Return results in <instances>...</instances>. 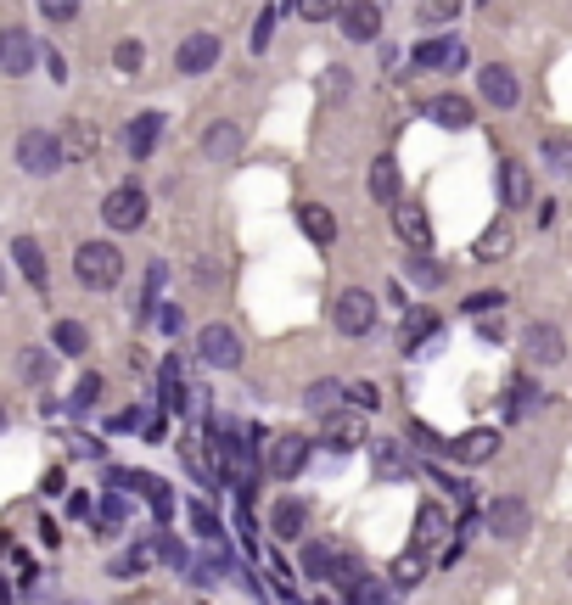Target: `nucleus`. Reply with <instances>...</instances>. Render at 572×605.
Returning <instances> with one entry per match:
<instances>
[{
    "instance_id": "f257e3e1",
    "label": "nucleus",
    "mask_w": 572,
    "mask_h": 605,
    "mask_svg": "<svg viewBox=\"0 0 572 605\" xmlns=\"http://www.w3.org/2000/svg\"><path fill=\"white\" fill-rule=\"evenodd\" d=\"M73 275H79V286H90V292H113V286L124 281V253H118L113 241H85V247L73 253Z\"/></svg>"
},
{
    "instance_id": "f03ea898",
    "label": "nucleus",
    "mask_w": 572,
    "mask_h": 605,
    "mask_svg": "<svg viewBox=\"0 0 572 605\" xmlns=\"http://www.w3.org/2000/svg\"><path fill=\"white\" fill-rule=\"evenodd\" d=\"M17 169L45 180V174L68 169V152H62V135H45V129H23L17 135Z\"/></svg>"
},
{
    "instance_id": "7ed1b4c3",
    "label": "nucleus",
    "mask_w": 572,
    "mask_h": 605,
    "mask_svg": "<svg viewBox=\"0 0 572 605\" xmlns=\"http://www.w3.org/2000/svg\"><path fill=\"white\" fill-rule=\"evenodd\" d=\"M146 213H152V202H146V191L135 180L113 185V191L101 197V219H107V230H141Z\"/></svg>"
},
{
    "instance_id": "20e7f679",
    "label": "nucleus",
    "mask_w": 572,
    "mask_h": 605,
    "mask_svg": "<svg viewBox=\"0 0 572 605\" xmlns=\"http://www.w3.org/2000/svg\"><path fill=\"white\" fill-rule=\"evenodd\" d=\"M331 325H337L343 337H365L376 325V297L365 292V286H343L337 303H331Z\"/></svg>"
},
{
    "instance_id": "39448f33",
    "label": "nucleus",
    "mask_w": 572,
    "mask_h": 605,
    "mask_svg": "<svg viewBox=\"0 0 572 605\" xmlns=\"http://www.w3.org/2000/svg\"><path fill=\"white\" fill-rule=\"evenodd\" d=\"M483 527L494 538H505V544H516V538L533 527V510H528V499H516V493H500V499H488L483 505Z\"/></svg>"
},
{
    "instance_id": "423d86ee",
    "label": "nucleus",
    "mask_w": 572,
    "mask_h": 605,
    "mask_svg": "<svg viewBox=\"0 0 572 605\" xmlns=\"http://www.w3.org/2000/svg\"><path fill=\"white\" fill-rule=\"evenodd\" d=\"M264 465H270L275 482H292L303 465H309V437H303V432H275V437H264Z\"/></svg>"
},
{
    "instance_id": "0eeeda50",
    "label": "nucleus",
    "mask_w": 572,
    "mask_h": 605,
    "mask_svg": "<svg viewBox=\"0 0 572 605\" xmlns=\"http://www.w3.org/2000/svg\"><path fill=\"white\" fill-rule=\"evenodd\" d=\"M107 482H113L118 493H141L158 521H169V516H174V493L163 488V482L152 477V471H118V465H113V471H107Z\"/></svg>"
},
{
    "instance_id": "6e6552de",
    "label": "nucleus",
    "mask_w": 572,
    "mask_h": 605,
    "mask_svg": "<svg viewBox=\"0 0 572 605\" xmlns=\"http://www.w3.org/2000/svg\"><path fill=\"white\" fill-rule=\"evenodd\" d=\"M197 353L208 370H236L242 365V337L230 331V325H202L197 331Z\"/></svg>"
},
{
    "instance_id": "1a4fd4ad",
    "label": "nucleus",
    "mask_w": 572,
    "mask_h": 605,
    "mask_svg": "<svg viewBox=\"0 0 572 605\" xmlns=\"http://www.w3.org/2000/svg\"><path fill=\"white\" fill-rule=\"evenodd\" d=\"M214 62H219V34H208V29L186 34V40L174 45V73H180V79H197V73H208Z\"/></svg>"
},
{
    "instance_id": "9d476101",
    "label": "nucleus",
    "mask_w": 572,
    "mask_h": 605,
    "mask_svg": "<svg viewBox=\"0 0 572 605\" xmlns=\"http://www.w3.org/2000/svg\"><path fill=\"white\" fill-rule=\"evenodd\" d=\"M522 353H528V365H539V370H556L561 359H567V337H561V325H550V320H533V325H528V337H522Z\"/></svg>"
},
{
    "instance_id": "9b49d317",
    "label": "nucleus",
    "mask_w": 572,
    "mask_h": 605,
    "mask_svg": "<svg viewBox=\"0 0 572 605\" xmlns=\"http://www.w3.org/2000/svg\"><path fill=\"white\" fill-rule=\"evenodd\" d=\"M40 57H45V51L34 45L29 29H6V34H0V73H6V79H23Z\"/></svg>"
},
{
    "instance_id": "f8f14e48",
    "label": "nucleus",
    "mask_w": 572,
    "mask_h": 605,
    "mask_svg": "<svg viewBox=\"0 0 572 605\" xmlns=\"http://www.w3.org/2000/svg\"><path fill=\"white\" fill-rule=\"evenodd\" d=\"M12 264H17V275L34 286V292H51V264H45V247L34 236H12Z\"/></svg>"
},
{
    "instance_id": "ddd939ff",
    "label": "nucleus",
    "mask_w": 572,
    "mask_h": 605,
    "mask_svg": "<svg viewBox=\"0 0 572 605\" xmlns=\"http://www.w3.org/2000/svg\"><path fill=\"white\" fill-rule=\"evenodd\" d=\"M477 90H483V101L500 107V113H511L516 101H522V85H516V73L505 68V62H488V68L477 73Z\"/></svg>"
},
{
    "instance_id": "4468645a",
    "label": "nucleus",
    "mask_w": 572,
    "mask_h": 605,
    "mask_svg": "<svg viewBox=\"0 0 572 605\" xmlns=\"http://www.w3.org/2000/svg\"><path fill=\"white\" fill-rule=\"evenodd\" d=\"M415 68L460 73V68H466V45H460V40H444V34H432V40H421V45H415Z\"/></svg>"
},
{
    "instance_id": "2eb2a0df",
    "label": "nucleus",
    "mask_w": 572,
    "mask_h": 605,
    "mask_svg": "<svg viewBox=\"0 0 572 605\" xmlns=\"http://www.w3.org/2000/svg\"><path fill=\"white\" fill-rule=\"evenodd\" d=\"M393 230H399V241L410 253H432V219L421 213V202H399L393 208Z\"/></svg>"
},
{
    "instance_id": "dca6fc26",
    "label": "nucleus",
    "mask_w": 572,
    "mask_h": 605,
    "mask_svg": "<svg viewBox=\"0 0 572 605\" xmlns=\"http://www.w3.org/2000/svg\"><path fill=\"white\" fill-rule=\"evenodd\" d=\"M494 449H500V432H494V426H472V432L449 437V460H460V465L494 460Z\"/></svg>"
},
{
    "instance_id": "f3484780",
    "label": "nucleus",
    "mask_w": 572,
    "mask_h": 605,
    "mask_svg": "<svg viewBox=\"0 0 572 605\" xmlns=\"http://www.w3.org/2000/svg\"><path fill=\"white\" fill-rule=\"evenodd\" d=\"M320 437H326V449H337V454L365 449V443H371V432H365V421H359V409H354V415H337V409H331L326 426H320Z\"/></svg>"
},
{
    "instance_id": "a211bd4d",
    "label": "nucleus",
    "mask_w": 572,
    "mask_h": 605,
    "mask_svg": "<svg viewBox=\"0 0 572 605\" xmlns=\"http://www.w3.org/2000/svg\"><path fill=\"white\" fill-rule=\"evenodd\" d=\"M158 393H163V409H180L186 415L191 404H202V387H191L186 381V370H180V359H163V370H158Z\"/></svg>"
},
{
    "instance_id": "6ab92c4d",
    "label": "nucleus",
    "mask_w": 572,
    "mask_h": 605,
    "mask_svg": "<svg viewBox=\"0 0 572 605\" xmlns=\"http://www.w3.org/2000/svg\"><path fill=\"white\" fill-rule=\"evenodd\" d=\"M421 113H427L438 129H472V118H477L472 101L455 96V90H444V96H427V101H421Z\"/></svg>"
},
{
    "instance_id": "aec40b11",
    "label": "nucleus",
    "mask_w": 572,
    "mask_h": 605,
    "mask_svg": "<svg viewBox=\"0 0 572 605\" xmlns=\"http://www.w3.org/2000/svg\"><path fill=\"white\" fill-rule=\"evenodd\" d=\"M242 124H230V118H219V124H208V135H202V157L208 163H236L242 157Z\"/></svg>"
},
{
    "instance_id": "412c9836",
    "label": "nucleus",
    "mask_w": 572,
    "mask_h": 605,
    "mask_svg": "<svg viewBox=\"0 0 572 605\" xmlns=\"http://www.w3.org/2000/svg\"><path fill=\"white\" fill-rule=\"evenodd\" d=\"M298 566H303V577H315V583H337V566H343V549H337V544H326V538H315V544H303Z\"/></svg>"
},
{
    "instance_id": "4be33fe9",
    "label": "nucleus",
    "mask_w": 572,
    "mask_h": 605,
    "mask_svg": "<svg viewBox=\"0 0 572 605\" xmlns=\"http://www.w3.org/2000/svg\"><path fill=\"white\" fill-rule=\"evenodd\" d=\"M371 465H376V482H404L415 471L410 454H404L393 437H371Z\"/></svg>"
},
{
    "instance_id": "5701e85b",
    "label": "nucleus",
    "mask_w": 572,
    "mask_h": 605,
    "mask_svg": "<svg viewBox=\"0 0 572 605\" xmlns=\"http://www.w3.org/2000/svg\"><path fill=\"white\" fill-rule=\"evenodd\" d=\"M343 34L354 45H371L376 34H382V6H371V0H354V6H343Z\"/></svg>"
},
{
    "instance_id": "b1692460",
    "label": "nucleus",
    "mask_w": 572,
    "mask_h": 605,
    "mask_svg": "<svg viewBox=\"0 0 572 605\" xmlns=\"http://www.w3.org/2000/svg\"><path fill=\"white\" fill-rule=\"evenodd\" d=\"M158 141H163V113H141V118H129V129H124L129 157H152V152H158Z\"/></svg>"
},
{
    "instance_id": "393cba45",
    "label": "nucleus",
    "mask_w": 572,
    "mask_h": 605,
    "mask_svg": "<svg viewBox=\"0 0 572 605\" xmlns=\"http://www.w3.org/2000/svg\"><path fill=\"white\" fill-rule=\"evenodd\" d=\"M511 247H516V230L505 225V219H494V225L477 236L472 258H477V264H500V258H511Z\"/></svg>"
},
{
    "instance_id": "a878e982",
    "label": "nucleus",
    "mask_w": 572,
    "mask_h": 605,
    "mask_svg": "<svg viewBox=\"0 0 572 605\" xmlns=\"http://www.w3.org/2000/svg\"><path fill=\"white\" fill-rule=\"evenodd\" d=\"M432 337H438V314H427V309H410V314H404V331H399L404 353H427Z\"/></svg>"
},
{
    "instance_id": "bb28decb",
    "label": "nucleus",
    "mask_w": 572,
    "mask_h": 605,
    "mask_svg": "<svg viewBox=\"0 0 572 605\" xmlns=\"http://www.w3.org/2000/svg\"><path fill=\"white\" fill-rule=\"evenodd\" d=\"M303 527H309V505H303V499H275L270 533L275 538H303Z\"/></svg>"
},
{
    "instance_id": "cd10ccee",
    "label": "nucleus",
    "mask_w": 572,
    "mask_h": 605,
    "mask_svg": "<svg viewBox=\"0 0 572 605\" xmlns=\"http://www.w3.org/2000/svg\"><path fill=\"white\" fill-rule=\"evenodd\" d=\"M101 135L96 124H85V118H68V129H62V152H68V163H85V157H96Z\"/></svg>"
},
{
    "instance_id": "c85d7f7f",
    "label": "nucleus",
    "mask_w": 572,
    "mask_h": 605,
    "mask_svg": "<svg viewBox=\"0 0 572 605\" xmlns=\"http://www.w3.org/2000/svg\"><path fill=\"white\" fill-rule=\"evenodd\" d=\"M298 225H303V236L315 241V247H331V241H337V219H331V208H320V202H303Z\"/></svg>"
},
{
    "instance_id": "c756f323",
    "label": "nucleus",
    "mask_w": 572,
    "mask_h": 605,
    "mask_svg": "<svg viewBox=\"0 0 572 605\" xmlns=\"http://www.w3.org/2000/svg\"><path fill=\"white\" fill-rule=\"evenodd\" d=\"M500 197H505V208H528L533 202V180L522 163H500Z\"/></svg>"
},
{
    "instance_id": "7c9ffc66",
    "label": "nucleus",
    "mask_w": 572,
    "mask_h": 605,
    "mask_svg": "<svg viewBox=\"0 0 572 605\" xmlns=\"http://www.w3.org/2000/svg\"><path fill=\"white\" fill-rule=\"evenodd\" d=\"M539 163L556 180H572V135H544L539 141Z\"/></svg>"
},
{
    "instance_id": "2f4dec72",
    "label": "nucleus",
    "mask_w": 572,
    "mask_h": 605,
    "mask_svg": "<svg viewBox=\"0 0 572 605\" xmlns=\"http://www.w3.org/2000/svg\"><path fill=\"white\" fill-rule=\"evenodd\" d=\"M533 404H539V387H533V376H511V387H505V421H528Z\"/></svg>"
},
{
    "instance_id": "473e14b6",
    "label": "nucleus",
    "mask_w": 572,
    "mask_h": 605,
    "mask_svg": "<svg viewBox=\"0 0 572 605\" xmlns=\"http://www.w3.org/2000/svg\"><path fill=\"white\" fill-rule=\"evenodd\" d=\"M371 197L387 202V208H399V163L393 157H376L371 163Z\"/></svg>"
},
{
    "instance_id": "72a5a7b5",
    "label": "nucleus",
    "mask_w": 572,
    "mask_h": 605,
    "mask_svg": "<svg viewBox=\"0 0 572 605\" xmlns=\"http://www.w3.org/2000/svg\"><path fill=\"white\" fill-rule=\"evenodd\" d=\"M51 370H57V353H45V348H23V353H17V376L29 381V387H45Z\"/></svg>"
},
{
    "instance_id": "f704fd0d",
    "label": "nucleus",
    "mask_w": 572,
    "mask_h": 605,
    "mask_svg": "<svg viewBox=\"0 0 572 605\" xmlns=\"http://www.w3.org/2000/svg\"><path fill=\"white\" fill-rule=\"evenodd\" d=\"M51 348H57L62 359H79V353H90V331L79 320H57V331H51Z\"/></svg>"
},
{
    "instance_id": "c9c22d12",
    "label": "nucleus",
    "mask_w": 572,
    "mask_h": 605,
    "mask_svg": "<svg viewBox=\"0 0 572 605\" xmlns=\"http://www.w3.org/2000/svg\"><path fill=\"white\" fill-rule=\"evenodd\" d=\"M421 577H427V544H410L399 561H393V583H399V589H415Z\"/></svg>"
},
{
    "instance_id": "e433bc0d",
    "label": "nucleus",
    "mask_w": 572,
    "mask_h": 605,
    "mask_svg": "<svg viewBox=\"0 0 572 605\" xmlns=\"http://www.w3.org/2000/svg\"><path fill=\"white\" fill-rule=\"evenodd\" d=\"M337 398H348V387H343V381H331V376H320V381H309L303 404L320 409V415H331V409H337Z\"/></svg>"
},
{
    "instance_id": "4c0bfd02",
    "label": "nucleus",
    "mask_w": 572,
    "mask_h": 605,
    "mask_svg": "<svg viewBox=\"0 0 572 605\" xmlns=\"http://www.w3.org/2000/svg\"><path fill=\"white\" fill-rule=\"evenodd\" d=\"M124 521H129L124 493H113V499H101V505H96V533H101V538H113L118 527H124Z\"/></svg>"
},
{
    "instance_id": "58836bf2",
    "label": "nucleus",
    "mask_w": 572,
    "mask_h": 605,
    "mask_svg": "<svg viewBox=\"0 0 572 605\" xmlns=\"http://www.w3.org/2000/svg\"><path fill=\"white\" fill-rule=\"evenodd\" d=\"M444 505H432V499H427V505H421V510H415V544H432V538H438V533H444Z\"/></svg>"
},
{
    "instance_id": "ea45409f",
    "label": "nucleus",
    "mask_w": 572,
    "mask_h": 605,
    "mask_svg": "<svg viewBox=\"0 0 572 605\" xmlns=\"http://www.w3.org/2000/svg\"><path fill=\"white\" fill-rule=\"evenodd\" d=\"M146 566H152V544H135V549H124L107 572H113V577H141Z\"/></svg>"
},
{
    "instance_id": "a19ab883",
    "label": "nucleus",
    "mask_w": 572,
    "mask_h": 605,
    "mask_svg": "<svg viewBox=\"0 0 572 605\" xmlns=\"http://www.w3.org/2000/svg\"><path fill=\"white\" fill-rule=\"evenodd\" d=\"M113 68L118 73H141L146 68V45L141 40H118L113 45Z\"/></svg>"
},
{
    "instance_id": "79ce46f5",
    "label": "nucleus",
    "mask_w": 572,
    "mask_h": 605,
    "mask_svg": "<svg viewBox=\"0 0 572 605\" xmlns=\"http://www.w3.org/2000/svg\"><path fill=\"white\" fill-rule=\"evenodd\" d=\"M348 605H393V594H387L376 577H359L354 589H348Z\"/></svg>"
},
{
    "instance_id": "37998d69",
    "label": "nucleus",
    "mask_w": 572,
    "mask_h": 605,
    "mask_svg": "<svg viewBox=\"0 0 572 605\" xmlns=\"http://www.w3.org/2000/svg\"><path fill=\"white\" fill-rule=\"evenodd\" d=\"M152 421H158V415L146 404H129L124 415H113V432H152Z\"/></svg>"
},
{
    "instance_id": "c03bdc74",
    "label": "nucleus",
    "mask_w": 572,
    "mask_h": 605,
    "mask_svg": "<svg viewBox=\"0 0 572 605\" xmlns=\"http://www.w3.org/2000/svg\"><path fill=\"white\" fill-rule=\"evenodd\" d=\"M404 269H410V281H415V286H438V281H444V269L432 264L427 253H410V258H404Z\"/></svg>"
},
{
    "instance_id": "a18cd8bd",
    "label": "nucleus",
    "mask_w": 572,
    "mask_h": 605,
    "mask_svg": "<svg viewBox=\"0 0 572 605\" xmlns=\"http://www.w3.org/2000/svg\"><path fill=\"white\" fill-rule=\"evenodd\" d=\"M303 23H326V17H343V0H292Z\"/></svg>"
},
{
    "instance_id": "49530a36",
    "label": "nucleus",
    "mask_w": 572,
    "mask_h": 605,
    "mask_svg": "<svg viewBox=\"0 0 572 605\" xmlns=\"http://www.w3.org/2000/svg\"><path fill=\"white\" fill-rule=\"evenodd\" d=\"M101 387H107V381H101L96 370H85V376H79V387H73V409H96L101 404Z\"/></svg>"
},
{
    "instance_id": "de8ad7c7",
    "label": "nucleus",
    "mask_w": 572,
    "mask_h": 605,
    "mask_svg": "<svg viewBox=\"0 0 572 605\" xmlns=\"http://www.w3.org/2000/svg\"><path fill=\"white\" fill-rule=\"evenodd\" d=\"M191 527H197V538H208V544H219V538H225V527H219V516H214V510H208V505H202V499H197V505H191Z\"/></svg>"
},
{
    "instance_id": "09e8293b",
    "label": "nucleus",
    "mask_w": 572,
    "mask_h": 605,
    "mask_svg": "<svg viewBox=\"0 0 572 605\" xmlns=\"http://www.w3.org/2000/svg\"><path fill=\"white\" fill-rule=\"evenodd\" d=\"M460 17V0H421V23L438 29V23H455Z\"/></svg>"
},
{
    "instance_id": "8fccbe9b",
    "label": "nucleus",
    "mask_w": 572,
    "mask_h": 605,
    "mask_svg": "<svg viewBox=\"0 0 572 605\" xmlns=\"http://www.w3.org/2000/svg\"><path fill=\"white\" fill-rule=\"evenodd\" d=\"M270 40H275V6H264V12H258V23H253V57H264V51H270Z\"/></svg>"
},
{
    "instance_id": "3c124183",
    "label": "nucleus",
    "mask_w": 572,
    "mask_h": 605,
    "mask_svg": "<svg viewBox=\"0 0 572 605\" xmlns=\"http://www.w3.org/2000/svg\"><path fill=\"white\" fill-rule=\"evenodd\" d=\"M460 309L472 314V320H488V314H500V309H505V297H500V292H472L466 303H460Z\"/></svg>"
},
{
    "instance_id": "603ef678",
    "label": "nucleus",
    "mask_w": 572,
    "mask_h": 605,
    "mask_svg": "<svg viewBox=\"0 0 572 605\" xmlns=\"http://www.w3.org/2000/svg\"><path fill=\"white\" fill-rule=\"evenodd\" d=\"M348 404L371 415V409H382V387H376V381H354V387H348Z\"/></svg>"
},
{
    "instance_id": "864d4df0",
    "label": "nucleus",
    "mask_w": 572,
    "mask_h": 605,
    "mask_svg": "<svg viewBox=\"0 0 572 605\" xmlns=\"http://www.w3.org/2000/svg\"><path fill=\"white\" fill-rule=\"evenodd\" d=\"M348 79H354L348 68H326V79H320V101H343L348 96Z\"/></svg>"
},
{
    "instance_id": "5fc2aeb1",
    "label": "nucleus",
    "mask_w": 572,
    "mask_h": 605,
    "mask_svg": "<svg viewBox=\"0 0 572 605\" xmlns=\"http://www.w3.org/2000/svg\"><path fill=\"white\" fill-rule=\"evenodd\" d=\"M34 6H40L45 23H73L79 17V0H34Z\"/></svg>"
},
{
    "instance_id": "6e6d98bb",
    "label": "nucleus",
    "mask_w": 572,
    "mask_h": 605,
    "mask_svg": "<svg viewBox=\"0 0 572 605\" xmlns=\"http://www.w3.org/2000/svg\"><path fill=\"white\" fill-rule=\"evenodd\" d=\"M477 337H483V342H505V320H500V314L477 320Z\"/></svg>"
},
{
    "instance_id": "4d7b16f0",
    "label": "nucleus",
    "mask_w": 572,
    "mask_h": 605,
    "mask_svg": "<svg viewBox=\"0 0 572 605\" xmlns=\"http://www.w3.org/2000/svg\"><path fill=\"white\" fill-rule=\"evenodd\" d=\"M40 62H45V73H51V79H57V85H62V79H68V62H62L57 51H45Z\"/></svg>"
},
{
    "instance_id": "13d9d810",
    "label": "nucleus",
    "mask_w": 572,
    "mask_h": 605,
    "mask_svg": "<svg viewBox=\"0 0 572 605\" xmlns=\"http://www.w3.org/2000/svg\"><path fill=\"white\" fill-rule=\"evenodd\" d=\"M158 320H163V331H180V325H186V314L169 303V309H158Z\"/></svg>"
},
{
    "instance_id": "bf43d9fd",
    "label": "nucleus",
    "mask_w": 572,
    "mask_h": 605,
    "mask_svg": "<svg viewBox=\"0 0 572 605\" xmlns=\"http://www.w3.org/2000/svg\"><path fill=\"white\" fill-rule=\"evenodd\" d=\"M68 510H73V516H96V505H90V493H73V499H68Z\"/></svg>"
},
{
    "instance_id": "052dcab7",
    "label": "nucleus",
    "mask_w": 572,
    "mask_h": 605,
    "mask_svg": "<svg viewBox=\"0 0 572 605\" xmlns=\"http://www.w3.org/2000/svg\"><path fill=\"white\" fill-rule=\"evenodd\" d=\"M68 488V477H62V465H51V471H45V493H62Z\"/></svg>"
},
{
    "instance_id": "680f3d73",
    "label": "nucleus",
    "mask_w": 572,
    "mask_h": 605,
    "mask_svg": "<svg viewBox=\"0 0 572 605\" xmlns=\"http://www.w3.org/2000/svg\"><path fill=\"white\" fill-rule=\"evenodd\" d=\"M371 6H387V0H371Z\"/></svg>"
},
{
    "instance_id": "e2e57ef3",
    "label": "nucleus",
    "mask_w": 572,
    "mask_h": 605,
    "mask_svg": "<svg viewBox=\"0 0 572 605\" xmlns=\"http://www.w3.org/2000/svg\"><path fill=\"white\" fill-rule=\"evenodd\" d=\"M567 572H572V555H567Z\"/></svg>"
}]
</instances>
